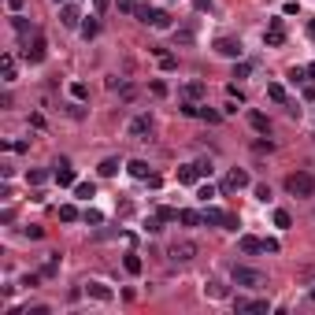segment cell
Masks as SVG:
<instances>
[{"label": "cell", "mask_w": 315, "mask_h": 315, "mask_svg": "<svg viewBox=\"0 0 315 315\" xmlns=\"http://www.w3.org/2000/svg\"><path fill=\"white\" fill-rule=\"evenodd\" d=\"M204 297L223 300V297H226V285H223V282H204Z\"/></svg>", "instance_id": "cell-23"}, {"label": "cell", "mask_w": 315, "mask_h": 315, "mask_svg": "<svg viewBox=\"0 0 315 315\" xmlns=\"http://www.w3.org/2000/svg\"><path fill=\"white\" fill-rule=\"evenodd\" d=\"M267 97H271L274 104H285V85H278V82H271V85H267Z\"/></svg>", "instance_id": "cell-26"}, {"label": "cell", "mask_w": 315, "mask_h": 315, "mask_svg": "<svg viewBox=\"0 0 315 315\" xmlns=\"http://www.w3.org/2000/svg\"><path fill=\"white\" fill-rule=\"evenodd\" d=\"M241 252H249V256L252 252H263V241H260V237H252V234H245L241 237Z\"/></svg>", "instance_id": "cell-24"}, {"label": "cell", "mask_w": 315, "mask_h": 315, "mask_svg": "<svg viewBox=\"0 0 315 315\" xmlns=\"http://www.w3.org/2000/svg\"><path fill=\"white\" fill-rule=\"evenodd\" d=\"M282 41H285V23L282 19H271V26H267V34H263V45L267 49H278Z\"/></svg>", "instance_id": "cell-8"}, {"label": "cell", "mask_w": 315, "mask_h": 315, "mask_svg": "<svg viewBox=\"0 0 315 315\" xmlns=\"http://www.w3.org/2000/svg\"><path fill=\"white\" fill-rule=\"evenodd\" d=\"M200 252V245L197 241H175V245H171V249H167V256H171V260H193V256Z\"/></svg>", "instance_id": "cell-7"}, {"label": "cell", "mask_w": 315, "mask_h": 315, "mask_svg": "<svg viewBox=\"0 0 315 315\" xmlns=\"http://www.w3.org/2000/svg\"><path fill=\"white\" fill-rule=\"evenodd\" d=\"M97 189H93V182H74V197H82V200H89Z\"/></svg>", "instance_id": "cell-29"}, {"label": "cell", "mask_w": 315, "mask_h": 315, "mask_svg": "<svg viewBox=\"0 0 315 315\" xmlns=\"http://www.w3.org/2000/svg\"><path fill=\"white\" fill-rule=\"evenodd\" d=\"M160 67H164V71H175L178 63H175V56H167V52H164V56H160Z\"/></svg>", "instance_id": "cell-38"}, {"label": "cell", "mask_w": 315, "mask_h": 315, "mask_svg": "<svg viewBox=\"0 0 315 315\" xmlns=\"http://www.w3.org/2000/svg\"><path fill=\"white\" fill-rule=\"evenodd\" d=\"M45 178H49L45 171H26V182L30 186H45Z\"/></svg>", "instance_id": "cell-34"}, {"label": "cell", "mask_w": 315, "mask_h": 315, "mask_svg": "<svg viewBox=\"0 0 315 315\" xmlns=\"http://www.w3.org/2000/svg\"><path fill=\"white\" fill-rule=\"evenodd\" d=\"M56 271H60V256H49V263L41 267V274H45V278H52Z\"/></svg>", "instance_id": "cell-31"}, {"label": "cell", "mask_w": 315, "mask_h": 315, "mask_svg": "<svg viewBox=\"0 0 315 315\" xmlns=\"http://www.w3.org/2000/svg\"><path fill=\"white\" fill-rule=\"evenodd\" d=\"M256 200H263V204H267V200H271V186H256Z\"/></svg>", "instance_id": "cell-39"}, {"label": "cell", "mask_w": 315, "mask_h": 315, "mask_svg": "<svg viewBox=\"0 0 315 315\" xmlns=\"http://www.w3.org/2000/svg\"><path fill=\"white\" fill-rule=\"evenodd\" d=\"M278 249H282V245L274 241V237H267V241H263V252H278Z\"/></svg>", "instance_id": "cell-44"}, {"label": "cell", "mask_w": 315, "mask_h": 315, "mask_svg": "<svg viewBox=\"0 0 315 315\" xmlns=\"http://www.w3.org/2000/svg\"><path fill=\"white\" fill-rule=\"evenodd\" d=\"M197 178H200V167H197V164L178 167V182H182V186H197Z\"/></svg>", "instance_id": "cell-14"}, {"label": "cell", "mask_w": 315, "mask_h": 315, "mask_svg": "<svg viewBox=\"0 0 315 315\" xmlns=\"http://www.w3.org/2000/svg\"><path fill=\"white\" fill-rule=\"evenodd\" d=\"M234 308H237V311H256V315H267V311H271V300H245V297H237V300H234Z\"/></svg>", "instance_id": "cell-13"}, {"label": "cell", "mask_w": 315, "mask_h": 315, "mask_svg": "<svg viewBox=\"0 0 315 315\" xmlns=\"http://www.w3.org/2000/svg\"><path fill=\"white\" fill-rule=\"evenodd\" d=\"M45 56H49V45H45V37H41V34L26 37V45H23V60H26V63H41Z\"/></svg>", "instance_id": "cell-4"}, {"label": "cell", "mask_w": 315, "mask_h": 315, "mask_svg": "<svg viewBox=\"0 0 315 315\" xmlns=\"http://www.w3.org/2000/svg\"><path fill=\"white\" fill-rule=\"evenodd\" d=\"M197 12H212V0H197Z\"/></svg>", "instance_id": "cell-50"}, {"label": "cell", "mask_w": 315, "mask_h": 315, "mask_svg": "<svg viewBox=\"0 0 315 315\" xmlns=\"http://www.w3.org/2000/svg\"><path fill=\"white\" fill-rule=\"evenodd\" d=\"M85 297H93V300H100V304H108L115 293H111V285H104V282H85Z\"/></svg>", "instance_id": "cell-10"}, {"label": "cell", "mask_w": 315, "mask_h": 315, "mask_svg": "<svg viewBox=\"0 0 315 315\" xmlns=\"http://www.w3.org/2000/svg\"><path fill=\"white\" fill-rule=\"evenodd\" d=\"M215 52L226 56V60H237V56H241V41H237V37H219V41H215Z\"/></svg>", "instance_id": "cell-9"}, {"label": "cell", "mask_w": 315, "mask_h": 315, "mask_svg": "<svg viewBox=\"0 0 315 315\" xmlns=\"http://www.w3.org/2000/svg\"><path fill=\"white\" fill-rule=\"evenodd\" d=\"M304 78H308V67H293L289 71V82H304Z\"/></svg>", "instance_id": "cell-36"}, {"label": "cell", "mask_w": 315, "mask_h": 315, "mask_svg": "<svg viewBox=\"0 0 315 315\" xmlns=\"http://www.w3.org/2000/svg\"><path fill=\"white\" fill-rule=\"evenodd\" d=\"M285 189H289L293 197H311L315 193V178L308 175V171H297V175L285 178Z\"/></svg>", "instance_id": "cell-3"}, {"label": "cell", "mask_w": 315, "mask_h": 315, "mask_svg": "<svg viewBox=\"0 0 315 315\" xmlns=\"http://www.w3.org/2000/svg\"><path fill=\"white\" fill-rule=\"evenodd\" d=\"M204 223L208 226H219V230H237L241 219H237L234 212H223V208H204Z\"/></svg>", "instance_id": "cell-2"}, {"label": "cell", "mask_w": 315, "mask_h": 315, "mask_svg": "<svg viewBox=\"0 0 315 315\" xmlns=\"http://www.w3.org/2000/svg\"><path fill=\"white\" fill-rule=\"evenodd\" d=\"M197 119H204V122H223V115H219L215 108H200V115Z\"/></svg>", "instance_id": "cell-33"}, {"label": "cell", "mask_w": 315, "mask_h": 315, "mask_svg": "<svg viewBox=\"0 0 315 315\" xmlns=\"http://www.w3.org/2000/svg\"><path fill=\"white\" fill-rule=\"evenodd\" d=\"M197 197H200V200H208V197H215V186H200V189H197Z\"/></svg>", "instance_id": "cell-42"}, {"label": "cell", "mask_w": 315, "mask_h": 315, "mask_svg": "<svg viewBox=\"0 0 315 315\" xmlns=\"http://www.w3.org/2000/svg\"><path fill=\"white\" fill-rule=\"evenodd\" d=\"M274 226H278V230H289V226H293V215L285 212V208H278V212H274Z\"/></svg>", "instance_id": "cell-27"}, {"label": "cell", "mask_w": 315, "mask_h": 315, "mask_svg": "<svg viewBox=\"0 0 315 315\" xmlns=\"http://www.w3.org/2000/svg\"><path fill=\"white\" fill-rule=\"evenodd\" d=\"M41 278H45V274H26V278H23V285H30V289H34V285L41 282Z\"/></svg>", "instance_id": "cell-47"}, {"label": "cell", "mask_w": 315, "mask_h": 315, "mask_svg": "<svg viewBox=\"0 0 315 315\" xmlns=\"http://www.w3.org/2000/svg\"><path fill=\"white\" fill-rule=\"evenodd\" d=\"M230 278H234V285H245V289H260V285H267V274L256 271V267H234Z\"/></svg>", "instance_id": "cell-1"}, {"label": "cell", "mask_w": 315, "mask_h": 315, "mask_svg": "<svg viewBox=\"0 0 315 315\" xmlns=\"http://www.w3.org/2000/svg\"><path fill=\"white\" fill-rule=\"evenodd\" d=\"M56 4H67V0H56Z\"/></svg>", "instance_id": "cell-54"}, {"label": "cell", "mask_w": 315, "mask_h": 315, "mask_svg": "<svg viewBox=\"0 0 315 315\" xmlns=\"http://www.w3.org/2000/svg\"><path fill=\"white\" fill-rule=\"evenodd\" d=\"M4 82H15V56H4Z\"/></svg>", "instance_id": "cell-30"}, {"label": "cell", "mask_w": 315, "mask_h": 315, "mask_svg": "<svg viewBox=\"0 0 315 315\" xmlns=\"http://www.w3.org/2000/svg\"><path fill=\"white\" fill-rule=\"evenodd\" d=\"M148 26H152V30H171V15H167V12H160V8H152Z\"/></svg>", "instance_id": "cell-17"}, {"label": "cell", "mask_w": 315, "mask_h": 315, "mask_svg": "<svg viewBox=\"0 0 315 315\" xmlns=\"http://www.w3.org/2000/svg\"><path fill=\"white\" fill-rule=\"evenodd\" d=\"M249 122H252V130L271 133V122H267V115H263V111H249Z\"/></svg>", "instance_id": "cell-22"}, {"label": "cell", "mask_w": 315, "mask_h": 315, "mask_svg": "<svg viewBox=\"0 0 315 315\" xmlns=\"http://www.w3.org/2000/svg\"><path fill=\"white\" fill-rule=\"evenodd\" d=\"M119 167H122V164H119V156H108V160H100V167H97V171H100V178H111V175H119Z\"/></svg>", "instance_id": "cell-20"}, {"label": "cell", "mask_w": 315, "mask_h": 315, "mask_svg": "<svg viewBox=\"0 0 315 315\" xmlns=\"http://www.w3.org/2000/svg\"><path fill=\"white\" fill-rule=\"evenodd\" d=\"M12 26H15V34H23V37H30V34H37V26L30 23V19H23V15H12Z\"/></svg>", "instance_id": "cell-15"}, {"label": "cell", "mask_w": 315, "mask_h": 315, "mask_svg": "<svg viewBox=\"0 0 315 315\" xmlns=\"http://www.w3.org/2000/svg\"><path fill=\"white\" fill-rule=\"evenodd\" d=\"M78 30H82V37H85V41H93V37L100 34V23H97V19H85V23L78 26Z\"/></svg>", "instance_id": "cell-25"}, {"label": "cell", "mask_w": 315, "mask_h": 315, "mask_svg": "<svg viewBox=\"0 0 315 315\" xmlns=\"http://www.w3.org/2000/svg\"><path fill=\"white\" fill-rule=\"evenodd\" d=\"M71 97L74 100H85V97H89V89H85L82 82H71Z\"/></svg>", "instance_id": "cell-35"}, {"label": "cell", "mask_w": 315, "mask_h": 315, "mask_svg": "<svg viewBox=\"0 0 315 315\" xmlns=\"http://www.w3.org/2000/svg\"><path fill=\"white\" fill-rule=\"evenodd\" d=\"M178 223H182V226H200V223H204V212H193V208H182V212H178Z\"/></svg>", "instance_id": "cell-16"}, {"label": "cell", "mask_w": 315, "mask_h": 315, "mask_svg": "<svg viewBox=\"0 0 315 315\" xmlns=\"http://www.w3.org/2000/svg\"><path fill=\"white\" fill-rule=\"evenodd\" d=\"M160 219H164V223H175V219H178V212H175V208H160V212H156Z\"/></svg>", "instance_id": "cell-37"}, {"label": "cell", "mask_w": 315, "mask_h": 315, "mask_svg": "<svg viewBox=\"0 0 315 315\" xmlns=\"http://www.w3.org/2000/svg\"><path fill=\"white\" fill-rule=\"evenodd\" d=\"M52 178H56V186H63V189L78 182V175H74L71 160H56V171H52Z\"/></svg>", "instance_id": "cell-6"}, {"label": "cell", "mask_w": 315, "mask_h": 315, "mask_svg": "<svg viewBox=\"0 0 315 315\" xmlns=\"http://www.w3.org/2000/svg\"><path fill=\"white\" fill-rule=\"evenodd\" d=\"M175 37H178V41H182V45H189V41H193V30H178Z\"/></svg>", "instance_id": "cell-48"}, {"label": "cell", "mask_w": 315, "mask_h": 315, "mask_svg": "<svg viewBox=\"0 0 315 315\" xmlns=\"http://www.w3.org/2000/svg\"><path fill=\"white\" fill-rule=\"evenodd\" d=\"M226 93H230V97H234V100H241V104H245V93H241V89H237V85H226Z\"/></svg>", "instance_id": "cell-45"}, {"label": "cell", "mask_w": 315, "mask_h": 315, "mask_svg": "<svg viewBox=\"0 0 315 315\" xmlns=\"http://www.w3.org/2000/svg\"><path fill=\"white\" fill-rule=\"evenodd\" d=\"M148 89H152V97H167V85H164V82H152Z\"/></svg>", "instance_id": "cell-41"}, {"label": "cell", "mask_w": 315, "mask_h": 315, "mask_svg": "<svg viewBox=\"0 0 315 315\" xmlns=\"http://www.w3.org/2000/svg\"><path fill=\"white\" fill-rule=\"evenodd\" d=\"M100 219H104V215H100V212H93V208H89V212H85V223H93V226H97Z\"/></svg>", "instance_id": "cell-46"}, {"label": "cell", "mask_w": 315, "mask_h": 315, "mask_svg": "<svg viewBox=\"0 0 315 315\" xmlns=\"http://www.w3.org/2000/svg\"><path fill=\"white\" fill-rule=\"evenodd\" d=\"M308 78L315 82V63H308Z\"/></svg>", "instance_id": "cell-53"}, {"label": "cell", "mask_w": 315, "mask_h": 315, "mask_svg": "<svg viewBox=\"0 0 315 315\" xmlns=\"http://www.w3.org/2000/svg\"><path fill=\"white\" fill-rule=\"evenodd\" d=\"M126 171H130V175L133 178H141V182H148V164H145V160H130V164H126Z\"/></svg>", "instance_id": "cell-18"}, {"label": "cell", "mask_w": 315, "mask_h": 315, "mask_svg": "<svg viewBox=\"0 0 315 315\" xmlns=\"http://www.w3.org/2000/svg\"><path fill=\"white\" fill-rule=\"evenodd\" d=\"M249 186H252V178H249V171H241V167L226 171V178H223V193H241V189H249Z\"/></svg>", "instance_id": "cell-5"}, {"label": "cell", "mask_w": 315, "mask_h": 315, "mask_svg": "<svg viewBox=\"0 0 315 315\" xmlns=\"http://www.w3.org/2000/svg\"><path fill=\"white\" fill-rule=\"evenodd\" d=\"M308 37H311V41H315V19H311V23H308Z\"/></svg>", "instance_id": "cell-51"}, {"label": "cell", "mask_w": 315, "mask_h": 315, "mask_svg": "<svg viewBox=\"0 0 315 315\" xmlns=\"http://www.w3.org/2000/svg\"><path fill=\"white\" fill-rule=\"evenodd\" d=\"M122 267H126V274H141V271H145V260H141L137 252H130L126 260H122Z\"/></svg>", "instance_id": "cell-21"}, {"label": "cell", "mask_w": 315, "mask_h": 315, "mask_svg": "<svg viewBox=\"0 0 315 315\" xmlns=\"http://www.w3.org/2000/svg\"><path fill=\"white\" fill-rule=\"evenodd\" d=\"M60 23L63 26H82V12H78V4H60Z\"/></svg>", "instance_id": "cell-12"}, {"label": "cell", "mask_w": 315, "mask_h": 315, "mask_svg": "<svg viewBox=\"0 0 315 315\" xmlns=\"http://www.w3.org/2000/svg\"><path fill=\"white\" fill-rule=\"evenodd\" d=\"M126 133H130V137H137V141H145L148 133H152V119H148V115H137V119L126 126Z\"/></svg>", "instance_id": "cell-11"}, {"label": "cell", "mask_w": 315, "mask_h": 315, "mask_svg": "<svg viewBox=\"0 0 315 315\" xmlns=\"http://www.w3.org/2000/svg\"><path fill=\"white\" fill-rule=\"evenodd\" d=\"M204 93H208L204 82H186V85H182V97H186V100H200Z\"/></svg>", "instance_id": "cell-19"}, {"label": "cell", "mask_w": 315, "mask_h": 315, "mask_svg": "<svg viewBox=\"0 0 315 315\" xmlns=\"http://www.w3.org/2000/svg\"><path fill=\"white\" fill-rule=\"evenodd\" d=\"M311 300H315V289H311Z\"/></svg>", "instance_id": "cell-55"}, {"label": "cell", "mask_w": 315, "mask_h": 315, "mask_svg": "<svg viewBox=\"0 0 315 315\" xmlns=\"http://www.w3.org/2000/svg\"><path fill=\"white\" fill-rule=\"evenodd\" d=\"M108 4H111V0H93V8H97V15H104V12H108Z\"/></svg>", "instance_id": "cell-49"}, {"label": "cell", "mask_w": 315, "mask_h": 315, "mask_svg": "<svg viewBox=\"0 0 315 315\" xmlns=\"http://www.w3.org/2000/svg\"><path fill=\"white\" fill-rule=\"evenodd\" d=\"M249 71H252L249 63H237V67H234V78H249Z\"/></svg>", "instance_id": "cell-40"}, {"label": "cell", "mask_w": 315, "mask_h": 315, "mask_svg": "<svg viewBox=\"0 0 315 315\" xmlns=\"http://www.w3.org/2000/svg\"><path fill=\"white\" fill-rule=\"evenodd\" d=\"M23 315H49V308H45V304H34V308H26Z\"/></svg>", "instance_id": "cell-43"}, {"label": "cell", "mask_w": 315, "mask_h": 315, "mask_svg": "<svg viewBox=\"0 0 315 315\" xmlns=\"http://www.w3.org/2000/svg\"><path fill=\"white\" fill-rule=\"evenodd\" d=\"M115 4H119L122 15H137L141 12V0H115Z\"/></svg>", "instance_id": "cell-28"}, {"label": "cell", "mask_w": 315, "mask_h": 315, "mask_svg": "<svg viewBox=\"0 0 315 315\" xmlns=\"http://www.w3.org/2000/svg\"><path fill=\"white\" fill-rule=\"evenodd\" d=\"M60 219H63V223H74V219H78V208H74V204H63V208H60Z\"/></svg>", "instance_id": "cell-32"}, {"label": "cell", "mask_w": 315, "mask_h": 315, "mask_svg": "<svg viewBox=\"0 0 315 315\" xmlns=\"http://www.w3.org/2000/svg\"><path fill=\"white\" fill-rule=\"evenodd\" d=\"M8 4H12V12H19V8H23V0H8Z\"/></svg>", "instance_id": "cell-52"}]
</instances>
